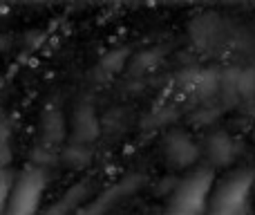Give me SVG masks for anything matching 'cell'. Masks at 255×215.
Returning <instances> with one entry per match:
<instances>
[{
  "label": "cell",
  "mask_w": 255,
  "mask_h": 215,
  "mask_svg": "<svg viewBox=\"0 0 255 215\" xmlns=\"http://www.w3.org/2000/svg\"><path fill=\"white\" fill-rule=\"evenodd\" d=\"M99 135V119L90 106H81L74 117V139L76 144H88Z\"/></svg>",
  "instance_id": "6da1fadb"
},
{
  "label": "cell",
  "mask_w": 255,
  "mask_h": 215,
  "mask_svg": "<svg viewBox=\"0 0 255 215\" xmlns=\"http://www.w3.org/2000/svg\"><path fill=\"white\" fill-rule=\"evenodd\" d=\"M168 157L175 159L179 166H186L195 157V148L184 135H175L168 139Z\"/></svg>",
  "instance_id": "7a4b0ae2"
},
{
  "label": "cell",
  "mask_w": 255,
  "mask_h": 215,
  "mask_svg": "<svg viewBox=\"0 0 255 215\" xmlns=\"http://www.w3.org/2000/svg\"><path fill=\"white\" fill-rule=\"evenodd\" d=\"M124 61H126V49H115V52H110L106 58H103L101 67L108 72V74H115V72L121 70Z\"/></svg>",
  "instance_id": "3957f363"
},
{
  "label": "cell",
  "mask_w": 255,
  "mask_h": 215,
  "mask_svg": "<svg viewBox=\"0 0 255 215\" xmlns=\"http://www.w3.org/2000/svg\"><path fill=\"white\" fill-rule=\"evenodd\" d=\"M65 159L72 164V166H85V164H90V153L81 144H74L65 153Z\"/></svg>",
  "instance_id": "277c9868"
},
{
  "label": "cell",
  "mask_w": 255,
  "mask_h": 215,
  "mask_svg": "<svg viewBox=\"0 0 255 215\" xmlns=\"http://www.w3.org/2000/svg\"><path fill=\"white\" fill-rule=\"evenodd\" d=\"M161 56H163L161 49H148V52L139 54V58H136V70H152V67L161 61Z\"/></svg>",
  "instance_id": "5b68a950"
}]
</instances>
